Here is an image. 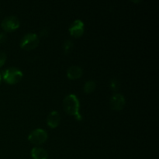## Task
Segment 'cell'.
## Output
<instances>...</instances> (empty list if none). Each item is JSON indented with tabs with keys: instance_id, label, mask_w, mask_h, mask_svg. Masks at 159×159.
Segmentation results:
<instances>
[{
	"instance_id": "3",
	"label": "cell",
	"mask_w": 159,
	"mask_h": 159,
	"mask_svg": "<svg viewBox=\"0 0 159 159\" xmlns=\"http://www.w3.org/2000/svg\"><path fill=\"white\" fill-rule=\"evenodd\" d=\"M39 44V38L34 33H29L23 37L20 40V47L24 50H32Z\"/></svg>"
},
{
	"instance_id": "9",
	"label": "cell",
	"mask_w": 159,
	"mask_h": 159,
	"mask_svg": "<svg viewBox=\"0 0 159 159\" xmlns=\"http://www.w3.org/2000/svg\"><path fill=\"white\" fill-rule=\"evenodd\" d=\"M83 70L80 66L78 65H73L68 68L67 70V76L70 79H77L82 75Z\"/></svg>"
},
{
	"instance_id": "10",
	"label": "cell",
	"mask_w": 159,
	"mask_h": 159,
	"mask_svg": "<svg viewBox=\"0 0 159 159\" xmlns=\"http://www.w3.org/2000/svg\"><path fill=\"white\" fill-rule=\"evenodd\" d=\"M31 156L34 159H48V152L40 147L33 148L31 150Z\"/></svg>"
},
{
	"instance_id": "6",
	"label": "cell",
	"mask_w": 159,
	"mask_h": 159,
	"mask_svg": "<svg viewBox=\"0 0 159 159\" xmlns=\"http://www.w3.org/2000/svg\"><path fill=\"white\" fill-rule=\"evenodd\" d=\"M125 98L120 93H114L110 98V107L113 110H121L125 106Z\"/></svg>"
},
{
	"instance_id": "1",
	"label": "cell",
	"mask_w": 159,
	"mask_h": 159,
	"mask_svg": "<svg viewBox=\"0 0 159 159\" xmlns=\"http://www.w3.org/2000/svg\"><path fill=\"white\" fill-rule=\"evenodd\" d=\"M64 109L67 113L75 116L78 120H82V115L80 113V102L77 96L74 94H69L64 99Z\"/></svg>"
},
{
	"instance_id": "15",
	"label": "cell",
	"mask_w": 159,
	"mask_h": 159,
	"mask_svg": "<svg viewBox=\"0 0 159 159\" xmlns=\"http://www.w3.org/2000/svg\"><path fill=\"white\" fill-rule=\"evenodd\" d=\"M7 40V36L4 32H0V44L5 43Z\"/></svg>"
},
{
	"instance_id": "2",
	"label": "cell",
	"mask_w": 159,
	"mask_h": 159,
	"mask_svg": "<svg viewBox=\"0 0 159 159\" xmlns=\"http://www.w3.org/2000/svg\"><path fill=\"white\" fill-rule=\"evenodd\" d=\"M23 74L21 70L17 68H9L2 73L3 79L9 84H15L20 82L23 78Z\"/></svg>"
},
{
	"instance_id": "13",
	"label": "cell",
	"mask_w": 159,
	"mask_h": 159,
	"mask_svg": "<svg viewBox=\"0 0 159 159\" xmlns=\"http://www.w3.org/2000/svg\"><path fill=\"white\" fill-rule=\"evenodd\" d=\"M110 87H111L112 89L114 90V91H116V90L119 89L120 83H119V82L116 80V79H112V80L110 81Z\"/></svg>"
},
{
	"instance_id": "11",
	"label": "cell",
	"mask_w": 159,
	"mask_h": 159,
	"mask_svg": "<svg viewBox=\"0 0 159 159\" xmlns=\"http://www.w3.org/2000/svg\"><path fill=\"white\" fill-rule=\"evenodd\" d=\"M96 89V82L93 80L87 81L83 86V90L85 93H90Z\"/></svg>"
},
{
	"instance_id": "4",
	"label": "cell",
	"mask_w": 159,
	"mask_h": 159,
	"mask_svg": "<svg viewBox=\"0 0 159 159\" xmlns=\"http://www.w3.org/2000/svg\"><path fill=\"white\" fill-rule=\"evenodd\" d=\"M48 139V133L45 130L37 128L32 130L28 135V140L34 144H40L44 143Z\"/></svg>"
},
{
	"instance_id": "17",
	"label": "cell",
	"mask_w": 159,
	"mask_h": 159,
	"mask_svg": "<svg viewBox=\"0 0 159 159\" xmlns=\"http://www.w3.org/2000/svg\"><path fill=\"white\" fill-rule=\"evenodd\" d=\"M1 81H2V77H1V75H0V84H1Z\"/></svg>"
},
{
	"instance_id": "14",
	"label": "cell",
	"mask_w": 159,
	"mask_h": 159,
	"mask_svg": "<svg viewBox=\"0 0 159 159\" xmlns=\"http://www.w3.org/2000/svg\"><path fill=\"white\" fill-rule=\"evenodd\" d=\"M6 57H7V56H6V53L1 51L0 52V68L2 67V65L5 64L6 61Z\"/></svg>"
},
{
	"instance_id": "12",
	"label": "cell",
	"mask_w": 159,
	"mask_h": 159,
	"mask_svg": "<svg viewBox=\"0 0 159 159\" xmlns=\"http://www.w3.org/2000/svg\"><path fill=\"white\" fill-rule=\"evenodd\" d=\"M73 48V43L71 40H66L63 43V50L65 54H68Z\"/></svg>"
},
{
	"instance_id": "5",
	"label": "cell",
	"mask_w": 159,
	"mask_h": 159,
	"mask_svg": "<svg viewBox=\"0 0 159 159\" xmlns=\"http://www.w3.org/2000/svg\"><path fill=\"white\" fill-rule=\"evenodd\" d=\"M20 20L16 16H9L2 21L1 26L5 31H12L17 29L20 26Z\"/></svg>"
},
{
	"instance_id": "7",
	"label": "cell",
	"mask_w": 159,
	"mask_h": 159,
	"mask_svg": "<svg viewBox=\"0 0 159 159\" xmlns=\"http://www.w3.org/2000/svg\"><path fill=\"white\" fill-rule=\"evenodd\" d=\"M69 33L75 37H79L83 34L84 23L81 20H76L73 22L69 27Z\"/></svg>"
},
{
	"instance_id": "8",
	"label": "cell",
	"mask_w": 159,
	"mask_h": 159,
	"mask_svg": "<svg viewBox=\"0 0 159 159\" xmlns=\"http://www.w3.org/2000/svg\"><path fill=\"white\" fill-rule=\"evenodd\" d=\"M60 114L56 110L51 111L48 114V117H47V124H48V125L51 128H55V127H57L59 125V124H60Z\"/></svg>"
},
{
	"instance_id": "16",
	"label": "cell",
	"mask_w": 159,
	"mask_h": 159,
	"mask_svg": "<svg viewBox=\"0 0 159 159\" xmlns=\"http://www.w3.org/2000/svg\"><path fill=\"white\" fill-rule=\"evenodd\" d=\"M48 34V31H47V30H43L40 32V35L41 36H44L45 34Z\"/></svg>"
}]
</instances>
